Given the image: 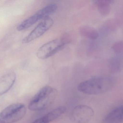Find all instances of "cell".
Instances as JSON below:
<instances>
[{"instance_id": "52a82bcc", "label": "cell", "mask_w": 123, "mask_h": 123, "mask_svg": "<svg viewBox=\"0 0 123 123\" xmlns=\"http://www.w3.org/2000/svg\"><path fill=\"white\" fill-rule=\"evenodd\" d=\"M16 75L13 72L9 73L0 78V96L7 93L14 85Z\"/></svg>"}, {"instance_id": "7c38bea8", "label": "cell", "mask_w": 123, "mask_h": 123, "mask_svg": "<svg viewBox=\"0 0 123 123\" xmlns=\"http://www.w3.org/2000/svg\"><path fill=\"white\" fill-rule=\"evenodd\" d=\"M122 65V60L121 57L116 56L112 57L109 62V68L111 72L117 73L121 70Z\"/></svg>"}, {"instance_id": "4fadbf2b", "label": "cell", "mask_w": 123, "mask_h": 123, "mask_svg": "<svg viewBox=\"0 0 123 123\" xmlns=\"http://www.w3.org/2000/svg\"><path fill=\"white\" fill-rule=\"evenodd\" d=\"M38 21L36 16L34 14L18 25L17 26V30L18 31L25 30L32 26Z\"/></svg>"}, {"instance_id": "5b68a950", "label": "cell", "mask_w": 123, "mask_h": 123, "mask_svg": "<svg viewBox=\"0 0 123 123\" xmlns=\"http://www.w3.org/2000/svg\"><path fill=\"white\" fill-rule=\"evenodd\" d=\"M94 111L90 106L79 105L76 106L71 113V118L75 123H87L94 115Z\"/></svg>"}, {"instance_id": "9c48e42d", "label": "cell", "mask_w": 123, "mask_h": 123, "mask_svg": "<svg viewBox=\"0 0 123 123\" xmlns=\"http://www.w3.org/2000/svg\"><path fill=\"white\" fill-rule=\"evenodd\" d=\"M57 5L55 3H51L47 5L35 13L39 20L49 18L50 15L55 12L57 9Z\"/></svg>"}, {"instance_id": "6da1fadb", "label": "cell", "mask_w": 123, "mask_h": 123, "mask_svg": "<svg viewBox=\"0 0 123 123\" xmlns=\"http://www.w3.org/2000/svg\"><path fill=\"white\" fill-rule=\"evenodd\" d=\"M114 79L108 76H97L85 80L78 86L79 91L88 95H98L111 90L114 85Z\"/></svg>"}, {"instance_id": "3957f363", "label": "cell", "mask_w": 123, "mask_h": 123, "mask_svg": "<svg viewBox=\"0 0 123 123\" xmlns=\"http://www.w3.org/2000/svg\"><path fill=\"white\" fill-rule=\"evenodd\" d=\"M26 112V107L23 104H11L0 113V123L17 122L23 118Z\"/></svg>"}, {"instance_id": "8fae6325", "label": "cell", "mask_w": 123, "mask_h": 123, "mask_svg": "<svg viewBox=\"0 0 123 123\" xmlns=\"http://www.w3.org/2000/svg\"><path fill=\"white\" fill-rule=\"evenodd\" d=\"M113 0H96L94 3L97 6L100 13L103 16L109 14L111 10L110 5L113 2Z\"/></svg>"}, {"instance_id": "277c9868", "label": "cell", "mask_w": 123, "mask_h": 123, "mask_svg": "<svg viewBox=\"0 0 123 123\" xmlns=\"http://www.w3.org/2000/svg\"><path fill=\"white\" fill-rule=\"evenodd\" d=\"M68 41L64 38L56 39L42 45L38 49L37 56L40 59H45L52 56L64 48Z\"/></svg>"}, {"instance_id": "7a4b0ae2", "label": "cell", "mask_w": 123, "mask_h": 123, "mask_svg": "<svg viewBox=\"0 0 123 123\" xmlns=\"http://www.w3.org/2000/svg\"><path fill=\"white\" fill-rule=\"evenodd\" d=\"M56 89L46 86L40 89L31 100L28 108L31 111H39L47 107L56 96Z\"/></svg>"}, {"instance_id": "30bf717a", "label": "cell", "mask_w": 123, "mask_h": 123, "mask_svg": "<svg viewBox=\"0 0 123 123\" xmlns=\"http://www.w3.org/2000/svg\"><path fill=\"white\" fill-rule=\"evenodd\" d=\"M79 31L82 36L92 40L96 39L98 37V31L94 28L89 26H82L80 28Z\"/></svg>"}, {"instance_id": "5bb4252c", "label": "cell", "mask_w": 123, "mask_h": 123, "mask_svg": "<svg viewBox=\"0 0 123 123\" xmlns=\"http://www.w3.org/2000/svg\"><path fill=\"white\" fill-rule=\"evenodd\" d=\"M47 114L35 120L32 123H49L51 122Z\"/></svg>"}, {"instance_id": "9a60e30c", "label": "cell", "mask_w": 123, "mask_h": 123, "mask_svg": "<svg viewBox=\"0 0 123 123\" xmlns=\"http://www.w3.org/2000/svg\"><path fill=\"white\" fill-rule=\"evenodd\" d=\"M122 47H123L122 42H119L116 43L114 45L113 49L115 52L117 53H119L122 51Z\"/></svg>"}, {"instance_id": "ba28073f", "label": "cell", "mask_w": 123, "mask_h": 123, "mask_svg": "<svg viewBox=\"0 0 123 123\" xmlns=\"http://www.w3.org/2000/svg\"><path fill=\"white\" fill-rule=\"evenodd\" d=\"M123 106H119L110 111L103 119L102 123H121L123 121Z\"/></svg>"}, {"instance_id": "8992f818", "label": "cell", "mask_w": 123, "mask_h": 123, "mask_svg": "<svg viewBox=\"0 0 123 123\" xmlns=\"http://www.w3.org/2000/svg\"><path fill=\"white\" fill-rule=\"evenodd\" d=\"M54 21L51 18L43 19L31 33L23 40V43H28L39 38L44 34L53 25Z\"/></svg>"}]
</instances>
